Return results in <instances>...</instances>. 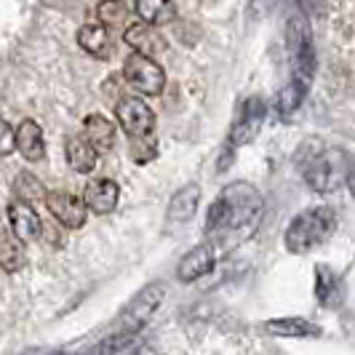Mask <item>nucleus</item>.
<instances>
[{
    "label": "nucleus",
    "mask_w": 355,
    "mask_h": 355,
    "mask_svg": "<svg viewBox=\"0 0 355 355\" xmlns=\"http://www.w3.org/2000/svg\"><path fill=\"white\" fill-rule=\"evenodd\" d=\"M265 329L278 337H320V329L304 318H278L267 320Z\"/></svg>",
    "instance_id": "6ab92c4d"
},
{
    "label": "nucleus",
    "mask_w": 355,
    "mask_h": 355,
    "mask_svg": "<svg viewBox=\"0 0 355 355\" xmlns=\"http://www.w3.org/2000/svg\"><path fill=\"white\" fill-rule=\"evenodd\" d=\"M160 302H163V286L153 284V286H147V288H142V291L128 302V307H125L123 331H139L144 323L155 315V310L160 307Z\"/></svg>",
    "instance_id": "423d86ee"
},
{
    "label": "nucleus",
    "mask_w": 355,
    "mask_h": 355,
    "mask_svg": "<svg viewBox=\"0 0 355 355\" xmlns=\"http://www.w3.org/2000/svg\"><path fill=\"white\" fill-rule=\"evenodd\" d=\"M123 40L125 46H131L134 53H142V56H155L160 53L166 46H163V37L158 35V30L147 21H137V24H128L123 30Z\"/></svg>",
    "instance_id": "9b49d317"
},
{
    "label": "nucleus",
    "mask_w": 355,
    "mask_h": 355,
    "mask_svg": "<svg viewBox=\"0 0 355 355\" xmlns=\"http://www.w3.org/2000/svg\"><path fill=\"white\" fill-rule=\"evenodd\" d=\"M83 139L99 153H110L112 144H115V125L107 121L105 115H89L86 123H83Z\"/></svg>",
    "instance_id": "4468645a"
},
{
    "label": "nucleus",
    "mask_w": 355,
    "mask_h": 355,
    "mask_svg": "<svg viewBox=\"0 0 355 355\" xmlns=\"http://www.w3.org/2000/svg\"><path fill=\"white\" fill-rule=\"evenodd\" d=\"M158 155V144L150 134H142V137H134L131 139V158L137 163H150V160Z\"/></svg>",
    "instance_id": "a878e982"
},
{
    "label": "nucleus",
    "mask_w": 355,
    "mask_h": 355,
    "mask_svg": "<svg viewBox=\"0 0 355 355\" xmlns=\"http://www.w3.org/2000/svg\"><path fill=\"white\" fill-rule=\"evenodd\" d=\"M21 265H24V251L19 241L11 235H0V267L6 272H17Z\"/></svg>",
    "instance_id": "5701e85b"
},
{
    "label": "nucleus",
    "mask_w": 355,
    "mask_h": 355,
    "mask_svg": "<svg viewBox=\"0 0 355 355\" xmlns=\"http://www.w3.org/2000/svg\"><path fill=\"white\" fill-rule=\"evenodd\" d=\"M46 206H49V211H51L53 219H59L64 227H70V230H78V227H83L86 225V203L80 200L78 196H72V193H64V190H53V193H46Z\"/></svg>",
    "instance_id": "0eeeda50"
},
{
    "label": "nucleus",
    "mask_w": 355,
    "mask_h": 355,
    "mask_svg": "<svg viewBox=\"0 0 355 355\" xmlns=\"http://www.w3.org/2000/svg\"><path fill=\"white\" fill-rule=\"evenodd\" d=\"M115 112H118V121H121V125H123V131L128 137L153 134V128H155V112L144 105L142 99H134V96L121 99L118 107H115Z\"/></svg>",
    "instance_id": "6e6552de"
},
{
    "label": "nucleus",
    "mask_w": 355,
    "mask_h": 355,
    "mask_svg": "<svg viewBox=\"0 0 355 355\" xmlns=\"http://www.w3.org/2000/svg\"><path fill=\"white\" fill-rule=\"evenodd\" d=\"M300 166L307 184L315 193H334L345 182H350L353 163L345 150L323 147L320 142H307L300 150Z\"/></svg>",
    "instance_id": "f03ea898"
},
{
    "label": "nucleus",
    "mask_w": 355,
    "mask_h": 355,
    "mask_svg": "<svg viewBox=\"0 0 355 355\" xmlns=\"http://www.w3.org/2000/svg\"><path fill=\"white\" fill-rule=\"evenodd\" d=\"M134 339H137V331H118V334H112V337L96 342V345L89 347L83 355H121Z\"/></svg>",
    "instance_id": "4be33fe9"
},
{
    "label": "nucleus",
    "mask_w": 355,
    "mask_h": 355,
    "mask_svg": "<svg viewBox=\"0 0 355 355\" xmlns=\"http://www.w3.org/2000/svg\"><path fill=\"white\" fill-rule=\"evenodd\" d=\"M300 3H310V0H300Z\"/></svg>",
    "instance_id": "c85d7f7f"
},
{
    "label": "nucleus",
    "mask_w": 355,
    "mask_h": 355,
    "mask_svg": "<svg viewBox=\"0 0 355 355\" xmlns=\"http://www.w3.org/2000/svg\"><path fill=\"white\" fill-rule=\"evenodd\" d=\"M337 272L329 270L326 265H318L315 270V297H318L320 304H331L334 302V294H337Z\"/></svg>",
    "instance_id": "393cba45"
},
{
    "label": "nucleus",
    "mask_w": 355,
    "mask_h": 355,
    "mask_svg": "<svg viewBox=\"0 0 355 355\" xmlns=\"http://www.w3.org/2000/svg\"><path fill=\"white\" fill-rule=\"evenodd\" d=\"M78 43L86 53H91L94 59H110L112 56V37H110V30L102 27V24H86L78 30Z\"/></svg>",
    "instance_id": "ddd939ff"
},
{
    "label": "nucleus",
    "mask_w": 355,
    "mask_h": 355,
    "mask_svg": "<svg viewBox=\"0 0 355 355\" xmlns=\"http://www.w3.org/2000/svg\"><path fill=\"white\" fill-rule=\"evenodd\" d=\"M17 150V137H14V128L0 118V155H11Z\"/></svg>",
    "instance_id": "bb28decb"
},
{
    "label": "nucleus",
    "mask_w": 355,
    "mask_h": 355,
    "mask_svg": "<svg viewBox=\"0 0 355 355\" xmlns=\"http://www.w3.org/2000/svg\"><path fill=\"white\" fill-rule=\"evenodd\" d=\"M198 200H200V187L198 184H187L182 187L177 196L168 203V222H187L193 219V214L198 211Z\"/></svg>",
    "instance_id": "f3484780"
},
{
    "label": "nucleus",
    "mask_w": 355,
    "mask_h": 355,
    "mask_svg": "<svg viewBox=\"0 0 355 355\" xmlns=\"http://www.w3.org/2000/svg\"><path fill=\"white\" fill-rule=\"evenodd\" d=\"M265 115H267L265 99H262V96H249V99L241 105V110H238L235 123L230 125V144L232 147L249 144L251 139L259 134Z\"/></svg>",
    "instance_id": "39448f33"
},
{
    "label": "nucleus",
    "mask_w": 355,
    "mask_h": 355,
    "mask_svg": "<svg viewBox=\"0 0 355 355\" xmlns=\"http://www.w3.org/2000/svg\"><path fill=\"white\" fill-rule=\"evenodd\" d=\"M211 267H214V249L209 243H203V246H198V249H193L190 254L182 257L177 278L182 284H193L198 278H203Z\"/></svg>",
    "instance_id": "f8f14e48"
},
{
    "label": "nucleus",
    "mask_w": 355,
    "mask_h": 355,
    "mask_svg": "<svg viewBox=\"0 0 355 355\" xmlns=\"http://www.w3.org/2000/svg\"><path fill=\"white\" fill-rule=\"evenodd\" d=\"M8 222H11V230H14L19 243H35L37 238H40L43 225H40V216L33 211L30 203L14 200L8 206Z\"/></svg>",
    "instance_id": "1a4fd4ad"
},
{
    "label": "nucleus",
    "mask_w": 355,
    "mask_h": 355,
    "mask_svg": "<svg viewBox=\"0 0 355 355\" xmlns=\"http://www.w3.org/2000/svg\"><path fill=\"white\" fill-rule=\"evenodd\" d=\"M134 11L142 21L153 24V27H163V24L174 21V17H177L174 0H137Z\"/></svg>",
    "instance_id": "dca6fc26"
},
{
    "label": "nucleus",
    "mask_w": 355,
    "mask_h": 355,
    "mask_svg": "<svg viewBox=\"0 0 355 355\" xmlns=\"http://www.w3.org/2000/svg\"><path fill=\"white\" fill-rule=\"evenodd\" d=\"M46 355H64V353H46Z\"/></svg>",
    "instance_id": "cd10ccee"
},
{
    "label": "nucleus",
    "mask_w": 355,
    "mask_h": 355,
    "mask_svg": "<svg viewBox=\"0 0 355 355\" xmlns=\"http://www.w3.org/2000/svg\"><path fill=\"white\" fill-rule=\"evenodd\" d=\"M337 230V214L326 206L302 211L286 230V249L291 254H304L313 246L326 243Z\"/></svg>",
    "instance_id": "7ed1b4c3"
},
{
    "label": "nucleus",
    "mask_w": 355,
    "mask_h": 355,
    "mask_svg": "<svg viewBox=\"0 0 355 355\" xmlns=\"http://www.w3.org/2000/svg\"><path fill=\"white\" fill-rule=\"evenodd\" d=\"M118 196H121V190L112 179H94L83 190V203L94 214H110L118 206Z\"/></svg>",
    "instance_id": "9d476101"
},
{
    "label": "nucleus",
    "mask_w": 355,
    "mask_h": 355,
    "mask_svg": "<svg viewBox=\"0 0 355 355\" xmlns=\"http://www.w3.org/2000/svg\"><path fill=\"white\" fill-rule=\"evenodd\" d=\"M262 214V196L249 182H232L211 203L206 214V232L232 230L251 225Z\"/></svg>",
    "instance_id": "f257e3e1"
},
{
    "label": "nucleus",
    "mask_w": 355,
    "mask_h": 355,
    "mask_svg": "<svg viewBox=\"0 0 355 355\" xmlns=\"http://www.w3.org/2000/svg\"><path fill=\"white\" fill-rule=\"evenodd\" d=\"M96 19L107 30H125L128 27V8L123 0H102L96 6Z\"/></svg>",
    "instance_id": "aec40b11"
},
{
    "label": "nucleus",
    "mask_w": 355,
    "mask_h": 355,
    "mask_svg": "<svg viewBox=\"0 0 355 355\" xmlns=\"http://www.w3.org/2000/svg\"><path fill=\"white\" fill-rule=\"evenodd\" d=\"M307 89H310V83H304V80H300V78H294V80L278 94V112H281L284 118H291V115L300 110V105L304 102Z\"/></svg>",
    "instance_id": "412c9836"
},
{
    "label": "nucleus",
    "mask_w": 355,
    "mask_h": 355,
    "mask_svg": "<svg viewBox=\"0 0 355 355\" xmlns=\"http://www.w3.org/2000/svg\"><path fill=\"white\" fill-rule=\"evenodd\" d=\"M17 137V150L21 153V158L27 160H40L46 155V142H43V131L35 121H21L19 128L14 131Z\"/></svg>",
    "instance_id": "2eb2a0df"
},
{
    "label": "nucleus",
    "mask_w": 355,
    "mask_h": 355,
    "mask_svg": "<svg viewBox=\"0 0 355 355\" xmlns=\"http://www.w3.org/2000/svg\"><path fill=\"white\" fill-rule=\"evenodd\" d=\"M14 193H17L19 200H24V203H35V200H43L46 198V187L37 182V177H33L30 171H21L14 182Z\"/></svg>",
    "instance_id": "b1692460"
},
{
    "label": "nucleus",
    "mask_w": 355,
    "mask_h": 355,
    "mask_svg": "<svg viewBox=\"0 0 355 355\" xmlns=\"http://www.w3.org/2000/svg\"><path fill=\"white\" fill-rule=\"evenodd\" d=\"M67 163L78 174H91L96 166V150L83 137H70L67 139Z\"/></svg>",
    "instance_id": "a211bd4d"
},
{
    "label": "nucleus",
    "mask_w": 355,
    "mask_h": 355,
    "mask_svg": "<svg viewBox=\"0 0 355 355\" xmlns=\"http://www.w3.org/2000/svg\"><path fill=\"white\" fill-rule=\"evenodd\" d=\"M123 78L131 89L144 96H158L166 86V72L160 70V64L153 56H142V53H131L125 59Z\"/></svg>",
    "instance_id": "20e7f679"
}]
</instances>
